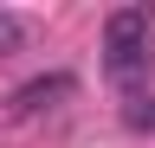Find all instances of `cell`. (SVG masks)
Here are the masks:
<instances>
[{"instance_id":"cell-1","label":"cell","mask_w":155,"mask_h":148,"mask_svg":"<svg viewBox=\"0 0 155 148\" xmlns=\"http://www.w3.org/2000/svg\"><path fill=\"white\" fill-rule=\"evenodd\" d=\"M149 58V13L142 7H116L104 20V71L110 77H136Z\"/></svg>"},{"instance_id":"cell-3","label":"cell","mask_w":155,"mask_h":148,"mask_svg":"<svg viewBox=\"0 0 155 148\" xmlns=\"http://www.w3.org/2000/svg\"><path fill=\"white\" fill-rule=\"evenodd\" d=\"M26 39H32V20H26V13H13V7H0V58L19 52Z\"/></svg>"},{"instance_id":"cell-2","label":"cell","mask_w":155,"mask_h":148,"mask_svg":"<svg viewBox=\"0 0 155 148\" xmlns=\"http://www.w3.org/2000/svg\"><path fill=\"white\" fill-rule=\"evenodd\" d=\"M71 90H78V77H71V71H52V77H32V84H19V90H13V116L26 122V116H39V109L65 103Z\"/></svg>"},{"instance_id":"cell-4","label":"cell","mask_w":155,"mask_h":148,"mask_svg":"<svg viewBox=\"0 0 155 148\" xmlns=\"http://www.w3.org/2000/svg\"><path fill=\"white\" fill-rule=\"evenodd\" d=\"M123 122H129V129H155V97L129 103V109H123Z\"/></svg>"}]
</instances>
